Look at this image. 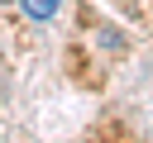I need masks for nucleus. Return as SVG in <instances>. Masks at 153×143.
I'll return each instance as SVG.
<instances>
[{"mask_svg": "<svg viewBox=\"0 0 153 143\" xmlns=\"http://www.w3.org/2000/svg\"><path fill=\"white\" fill-rule=\"evenodd\" d=\"M19 10H24L33 24H48V19L62 10V0H19Z\"/></svg>", "mask_w": 153, "mask_h": 143, "instance_id": "1", "label": "nucleus"}]
</instances>
